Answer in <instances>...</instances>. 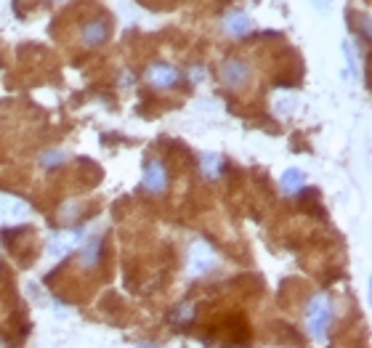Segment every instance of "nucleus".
<instances>
[{
	"instance_id": "nucleus-1",
	"label": "nucleus",
	"mask_w": 372,
	"mask_h": 348,
	"mask_svg": "<svg viewBox=\"0 0 372 348\" xmlns=\"http://www.w3.org/2000/svg\"><path fill=\"white\" fill-rule=\"evenodd\" d=\"M330 319H332L330 300L324 295H317L309 303V308H306V327H309V332H312L314 338H322L327 325H330Z\"/></svg>"
},
{
	"instance_id": "nucleus-2",
	"label": "nucleus",
	"mask_w": 372,
	"mask_h": 348,
	"mask_svg": "<svg viewBox=\"0 0 372 348\" xmlns=\"http://www.w3.org/2000/svg\"><path fill=\"white\" fill-rule=\"evenodd\" d=\"M221 80L223 85H229L232 91H242L250 82V67L242 59H226L221 64Z\"/></svg>"
},
{
	"instance_id": "nucleus-8",
	"label": "nucleus",
	"mask_w": 372,
	"mask_h": 348,
	"mask_svg": "<svg viewBox=\"0 0 372 348\" xmlns=\"http://www.w3.org/2000/svg\"><path fill=\"white\" fill-rule=\"evenodd\" d=\"M303 181H306V175L301 170H287V173L282 175V192L285 195H295V192H301Z\"/></svg>"
},
{
	"instance_id": "nucleus-5",
	"label": "nucleus",
	"mask_w": 372,
	"mask_h": 348,
	"mask_svg": "<svg viewBox=\"0 0 372 348\" xmlns=\"http://www.w3.org/2000/svg\"><path fill=\"white\" fill-rule=\"evenodd\" d=\"M179 80H181V75H179V70H173L171 64H154L147 72V82L154 85V88H160V91L179 85Z\"/></svg>"
},
{
	"instance_id": "nucleus-9",
	"label": "nucleus",
	"mask_w": 372,
	"mask_h": 348,
	"mask_svg": "<svg viewBox=\"0 0 372 348\" xmlns=\"http://www.w3.org/2000/svg\"><path fill=\"white\" fill-rule=\"evenodd\" d=\"M218 170H221V157L205 154L202 157V173L208 175V178H218Z\"/></svg>"
},
{
	"instance_id": "nucleus-6",
	"label": "nucleus",
	"mask_w": 372,
	"mask_h": 348,
	"mask_svg": "<svg viewBox=\"0 0 372 348\" xmlns=\"http://www.w3.org/2000/svg\"><path fill=\"white\" fill-rule=\"evenodd\" d=\"M223 24H226V30L232 32V35H237V38H240V35H248L250 27H253L250 19H248L242 11H232V13H226Z\"/></svg>"
},
{
	"instance_id": "nucleus-7",
	"label": "nucleus",
	"mask_w": 372,
	"mask_h": 348,
	"mask_svg": "<svg viewBox=\"0 0 372 348\" xmlns=\"http://www.w3.org/2000/svg\"><path fill=\"white\" fill-rule=\"evenodd\" d=\"M191 266L194 271H208V266H213V253L205 245H197L191 250Z\"/></svg>"
},
{
	"instance_id": "nucleus-3",
	"label": "nucleus",
	"mask_w": 372,
	"mask_h": 348,
	"mask_svg": "<svg viewBox=\"0 0 372 348\" xmlns=\"http://www.w3.org/2000/svg\"><path fill=\"white\" fill-rule=\"evenodd\" d=\"M110 38V21L101 19V16H96V19L85 21L80 30V43L85 45V48H96V45H101V43Z\"/></svg>"
},
{
	"instance_id": "nucleus-4",
	"label": "nucleus",
	"mask_w": 372,
	"mask_h": 348,
	"mask_svg": "<svg viewBox=\"0 0 372 348\" xmlns=\"http://www.w3.org/2000/svg\"><path fill=\"white\" fill-rule=\"evenodd\" d=\"M144 186L149 189L152 195L165 192V186H168V170H165V165H162L160 160H149V163L144 165Z\"/></svg>"
}]
</instances>
